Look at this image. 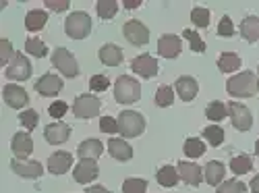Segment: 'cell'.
<instances>
[{
	"label": "cell",
	"mask_w": 259,
	"mask_h": 193,
	"mask_svg": "<svg viewBox=\"0 0 259 193\" xmlns=\"http://www.w3.org/2000/svg\"><path fill=\"white\" fill-rule=\"evenodd\" d=\"M259 90V79L251 71H243L226 81V92L232 98H253Z\"/></svg>",
	"instance_id": "cell-1"
},
{
	"label": "cell",
	"mask_w": 259,
	"mask_h": 193,
	"mask_svg": "<svg viewBox=\"0 0 259 193\" xmlns=\"http://www.w3.org/2000/svg\"><path fill=\"white\" fill-rule=\"evenodd\" d=\"M141 98V85L137 79L128 77V75H120L114 83V100L118 104H133Z\"/></svg>",
	"instance_id": "cell-2"
},
{
	"label": "cell",
	"mask_w": 259,
	"mask_h": 193,
	"mask_svg": "<svg viewBox=\"0 0 259 193\" xmlns=\"http://www.w3.org/2000/svg\"><path fill=\"white\" fill-rule=\"evenodd\" d=\"M64 31H67L69 37L73 40H85L92 33V19L88 13H71L64 21Z\"/></svg>",
	"instance_id": "cell-3"
},
{
	"label": "cell",
	"mask_w": 259,
	"mask_h": 193,
	"mask_svg": "<svg viewBox=\"0 0 259 193\" xmlns=\"http://www.w3.org/2000/svg\"><path fill=\"white\" fill-rule=\"evenodd\" d=\"M145 131V119L135 110H122L118 117V133L122 137H139Z\"/></svg>",
	"instance_id": "cell-4"
},
{
	"label": "cell",
	"mask_w": 259,
	"mask_h": 193,
	"mask_svg": "<svg viewBox=\"0 0 259 193\" xmlns=\"http://www.w3.org/2000/svg\"><path fill=\"white\" fill-rule=\"evenodd\" d=\"M102 110V100L94 94H81L73 102V114L77 119H94Z\"/></svg>",
	"instance_id": "cell-5"
},
{
	"label": "cell",
	"mask_w": 259,
	"mask_h": 193,
	"mask_svg": "<svg viewBox=\"0 0 259 193\" xmlns=\"http://www.w3.org/2000/svg\"><path fill=\"white\" fill-rule=\"evenodd\" d=\"M5 77L11 79V81H27L31 77V62L21 52H15L13 60L7 64V69H5Z\"/></svg>",
	"instance_id": "cell-6"
},
{
	"label": "cell",
	"mask_w": 259,
	"mask_h": 193,
	"mask_svg": "<svg viewBox=\"0 0 259 193\" xmlns=\"http://www.w3.org/2000/svg\"><path fill=\"white\" fill-rule=\"evenodd\" d=\"M52 64H54V67H56L64 77H69V79H73V77L79 75V64H77L75 56H73L67 48H56V50H54V54H52Z\"/></svg>",
	"instance_id": "cell-7"
},
{
	"label": "cell",
	"mask_w": 259,
	"mask_h": 193,
	"mask_svg": "<svg viewBox=\"0 0 259 193\" xmlns=\"http://www.w3.org/2000/svg\"><path fill=\"white\" fill-rule=\"evenodd\" d=\"M226 108H228V114L232 119L234 129H239V131H249V129L253 127V114L245 104L230 102V104H226Z\"/></svg>",
	"instance_id": "cell-8"
},
{
	"label": "cell",
	"mask_w": 259,
	"mask_h": 193,
	"mask_svg": "<svg viewBox=\"0 0 259 193\" xmlns=\"http://www.w3.org/2000/svg\"><path fill=\"white\" fill-rule=\"evenodd\" d=\"M122 33H124L126 42H131L133 46H145L149 42V29L141 23V21H137V19L126 21L124 27H122Z\"/></svg>",
	"instance_id": "cell-9"
},
{
	"label": "cell",
	"mask_w": 259,
	"mask_h": 193,
	"mask_svg": "<svg viewBox=\"0 0 259 193\" xmlns=\"http://www.w3.org/2000/svg\"><path fill=\"white\" fill-rule=\"evenodd\" d=\"M131 69H133V73H137L139 77L152 79V77L158 75V60H156L152 54H141V56L133 58Z\"/></svg>",
	"instance_id": "cell-10"
},
{
	"label": "cell",
	"mask_w": 259,
	"mask_h": 193,
	"mask_svg": "<svg viewBox=\"0 0 259 193\" xmlns=\"http://www.w3.org/2000/svg\"><path fill=\"white\" fill-rule=\"evenodd\" d=\"M62 79L56 77L54 73H46V75H41L37 81H35V92L39 96H44V98H50V96H56L60 94L62 90Z\"/></svg>",
	"instance_id": "cell-11"
},
{
	"label": "cell",
	"mask_w": 259,
	"mask_h": 193,
	"mask_svg": "<svg viewBox=\"0 0 259 193\" xmlns=\"http://www.w3.org/2000/svg\"><path fill=\"white\" fill-rule=\"evenodd\" d=\"M11 168H13V173H17L19 177H23V179H37V177H41V173H44V168H41L39 162L21 160V158H15L11 162Z\"/></svg>",
	"instance_id": "cell-12"
},
{
	"label": "cell",
	"mask_w": 259,
	"mask_h": 193,
	"mask_svg": "<svg viewBox=\"0 0 259 193\" xmlns=\"http://www.w3.org/2000/svg\"><path fill=\"white\" fill-rule=\"evenodd\" d=\"M177 170H179L181 179H183L187 185H191V187H199L201 181H203V170H201V166L195 164V162H183V160H181L179 166H177Z\"/></svg>",
	"instance_id": "cell-13"
},
{
	"label": "cell",
	"mask_w": 259,
	"mask_h": 193,
	"mask_svg": "<svg viewBox=\"0 0 259 193\" xmlns=\"http://www.w3.org/2000/svg\"><path fill=\"white\" fill-rule=\"evenodd\" d=\"M175 92L179 94V98L183 102H193V100H195V96H197V92H199V83H197L195 77L183 75L175 83Z\"/></svg>",
	"instance_id": "cell-14"
},
{
	"label": "cell",
	"mask_w": 259,
	"mask_h": 193,
	"mask_svg": "<svg viewBox=\"0 0 259 193\" xmlns=\"http://www.w3.org/2000/svg\"><path fill=\"white\" fill-rule=\"evenodd\" d=\"M3 98H5V102L11 106V108H15V110L23 108V106H27V102H29L27 92H25L23 88H19V85H15V83L5 85V90H3Z\"/></svg>",
	"instance_id": "cell-15"
},
{
	"label": "cell",
	"mask_w": 259,
	"mask_h": 193,
	"mask_svg": "<svg viewBox=\"0 0 259 193\" xmlns=\"http://www.w3.org/2000/svg\"><path fill=\"white\" fill-rule=\"evenodd\" d=\"M183 50V44H181V37L179 35H172V33H166L158 40V54L162 58H177Z\"/></svg>",
	"instance_id": "cell-16"
},
{
	"label": "cell",
	"mask_w": 259,
	"mask_h": 193,
	"mask_svg": "<svg viewBox=\"0 0 259 193\" xmlns=\"http://www.w3.org/2000/svg\"><path fill=\"white\" fill-rule=\"evenodd\" d=\"M98 173L100 170H98V162L96 160H81L73 170V177H75L77 183L88 185V183L98 179Z\"/></svg>",
	"instance_id": "cell-17"
},
{
	"label": "cell",
	"mask_w": 259,
	"mask_h": 193,
	"mask_svg": "<svg viewBox=\"0 0 259 193\" xmlns=\"http://www.w3.org/2000/svg\"><path fill=\"white\" fill-rule=\"evenodd\" d=\"M11 149H13L15 158L25 160L33 152V139H31V135L27 131L25 133H15V137L11 141Z\"/></svg>",
	"instance_id": "cell-18"
},
{
	"label": "cell",
	"mask_w": 259,
	"mask_h": 193,
	"mask_svg": "<svg viewBox=\"0 0 259 193\" xmlns=\"http://www.w3.org/2000/svg\"><path fill=\"white\" fill-rule=\"evenodd\" d=\"M44 137L48 143H64L69 137H71V127L64 125V123H50L46 129H44Z\"/></svg>",
	"instance_id": "cell-19"
},
{
	"label": "cell",
	"mask_w": 259,
	"mask_h": 193,
	"mask_svg": "<svg viewBox=\"0 0 259 193\" xmlns=\"http://www.w3.org/2000/svg\"><path fill=\"white\" fill-rule=\"evenodd\" d=\"M108 152H110V156L118 162H126V160L133 158V147L124 139H118V137H112L108 141Z\"/></svg>",
	"instance_id": "cell-20"
},
{
	"label": "cell",
	"mask_w": 259,
	"mask_h": 193,
	"mask_svg": "<svg viewBox=\"0 0 259 193\" xmlns=\"http://www.w3.org/2000/svg\"><path fill=\"white\" fill-rule=\"evenodd\" d=\"M73 164V156L69 152H54L48 158V170L52 175H64Z\"/></svg>",
	"instance_id": "cell-21"
},
{
	"label": "cell",
	"mask_w": 259,
	"mask_h": 193,
	"mask_svg": "<svg viewBox=\"0 0 259 193\" xmlns=\"http://www.w3.org/2000/svg\"><path fill=\"white\" fill-rule=\"evenodd\" d=\"M102 152H104V145L100 139H85L77 147V154L81 160H96L102 156Z\"/></svg>",
	"instance_id": "cell-22"
},
{
	"label": "cell",
	"mask_w": 259,
	"mask_h": 193,
	"mask_svg": "<svg viewBox=\"0 0 259 193\" xmlns=\"http://www.w3.org/2000/svg\"><path fill=\"white\" fill-rule=\"evenodd\" d=\"M224 173H226L224 164H222V162H218V160H211V162H207V164H205L203 179H205V183H207V185L218 187V185L222 183V179H224Z\"/></svg>",
	"instance_id": "cell-23"
},
{
	"label": "cell",
	"mask_w": 259,
	"mask_h": 193,
	"mask_svg": "<svg viewBox=\"0 0 259 193\" xmlns=\"http://www.w3.org/2000/svg\"><path fill=\"white\" fill-rule=\"evenodd\" d=\"M100 60L106 64V67H118L122 62V50L116 44H104L98 52Z\"/></svg>",
	"instance_id": "cell-24"
},
{
	"label": "cell",
	"mask_w": 259,
	"mask_h": 193,
	"mask_svg": "<svg viewBox=\"0 0 259 193\" xmlns=\"http://www.w3.org/2000/svg\"><path fill=\"white\" fill-rule=\"evenodd\" d=\"M239 31H241L243 40L251 42V44H253V42H257L259 40V17H255V15L245 17L241 21V25H239Z\"/></svg>",
	"instance_id": "cell-25"
},
{
	"label": "cell",
	"mask_w": 259,
	"mask_h": 193,
	"mask_svg": "<svg viewBox=\"0 0 259 193\" xmlns=\"http://www.w3.org/2000/svg\"><path fill=\"white\" fill-rule=\"evenodd\" d=\"M156 181H158L162 187H175V185L181 181V175H179V170H177L175 166L166 164V166H162L158 173H156Z\"/></svg>",
	"instance_id": "cell-26"
},
{
	"label": "cell",
	"mask_w": 259,
	"mask_h": 193,
	"mask_svg": "<svg viewBox=\"0 0 259 193\" xmlns=\"http://www.w3.org/2000/svg\"><path fill=\"white\" fill-rule=\"evenodd\" d=\"M46 21H48V13L46 11H29L25 15V29L27 31H39V29H44L46 25Z\"/></svg>",
	"instance_id": "cell-27"
},
{
	"label": "cell",
	"mask_w": 259,
	"mask_h": 193,
	"mask_svg": "<svg viewBox=\"0 0 259 193\" xmlns=\"http://www.w3.org/2000/svg\"><path fill=\"white\" fill-rule=\"evenodd\" d=\"M241 58L239 54H234V52H222L220 58H218V69L222 73H234V71H239L241 67Z\"/></svg>",
	"instance_id": "cell-28"
},
{
	"label": "cell",
	"mask_w": 259,
	"mask_h": 193,
	"mask_svg": "<svg viewBox=\"0 0 259 193\" xmlns=\"http://www.w3.org/2000/svg\"><path fill=\"white\" fill-rule=\"evenodd\" d=\"M205 117L211 121V123H220L222 119L228 117V108H226V104L220 102V100H213L207 104V108H205Z\"/></svg>",
	"instance_id": "cell-29"
},
{
	"label": "cell",
	"mask_w": 259,
	"mask_h": 193,
	"mask_svg": "<svg viewBox=\"0 0 259 193\" xmlns=\"http://www.w3.org/2000/svg\"><path fill=\"white\" fill-rule=\"evenodd\" d=\"M185 156L187 158H199L205 154V143L199 139V137H189L185 141Z\"/></svg>",
	"instance_id": "cell-30"
},
{
	"label": "cell",
	"mask_w": 259,
	"mask_h": 193,
	"mask_svg": "<svg viewBox=\"0 0 259 193\" xmlns=\"http://www.w3.org/2000/svg\"><path fill=\"white\" fill-rule=\"evenodd\" d=\"M25 52L31 54L33 58H44L48 54V46L37 37H27L25 40Z\"/></svg>",
	"instance_id": "cell-31"
},
{
	"label": "cell",
	"mask_w": 259,
	"mask_h": 193,
	"mask_svg": "<svg viewBox=\"0 0 259 193\" xmlns=\"http://www.w3.org/2000/svg\"><path fill=\"white\" fill-rule=\"evenodd\" d=\"M251 168H253V160H251L247 154L234 156V158L230 160V170H232L234 175H247Z\"/></svg>",
	"instance_id": "cell-32"
},
{
	"label": "cell",
	"mask_w": 259,
	"mask_h": 193,
	"mask_svg": "<svg viewBox=\"0 0 259 193\" xmlns=\"http://www.w3.org/2000/svg\"><path fill=\"white\" fill-rule=\"evenodd\" d=\"M96 11H98L100 19H112L118 13V3L116 0H98Z\"/></svg>",
	"instance_id": "cell-33"
},
{
	"label": "cell",
	"mask_w": 259,
	"mask_h": 193,
	"mask_svg": "<svg viewBox=\"0 0 259 193\" xmlns=\"http://www.w3.org/2000/svg\"><path fill=\"white\" fill-rule=\"evenodd\" d=\"M203 137L207 139L209 145L220 147V145L224 143V129H222V127H215V125L205 127V129H203Z\"/></svg>",
	"instance_id": "cell-34"
},
{
	"label": "cell",
	"mask_w": 259,
	"mask_h": 193,
	"mask_svg": "<svg viewBox=\"0 0 259 193\" xmlns=\"http://www.w3.org/2000/svg\"><path fill=\"white\" fill-rule=\"evenodd\" d=\"M172 102H175V90L170 85H160L156 92V104L160 108H166V106H172Z\"/></svg>",
	"instance_id": "cell-35"
},
{
	"label": "cell",
	"mask_w": 259,
	"mask_h": 193,
	"mask_svg": "<svg viewBox=\"0 0 259 193\" xmlns=\"http://www.w3.org/2000/svg\"><path fill=\"white\" fill-rule=\"evenodd\" d=\"M191 23L195 25V27H199V29H205L209 25V11L207 9H201V7L193 9L191 11Z\"/></svg>",
	"instance_id": "cell-36"
},
{
	"label": "cell",
	"mask_w": 259,
	"mask_h": 193,
	"mask_svg": "<svg viewBox=\"0 0 259 193\" xmlns=\"http://www.w3.org/2000/svg\"><path fill=\"white\" fill-rule=\"evenodd\" d=\"M183 37L189 42V46H191V50L193 52H205V44H203V40L199 37V33L197 31H193V29H185L183 31Z\"/></svg>",
	"instance_id": "cell-37"
},
{
	"label": "cell",
	"mask_w": 259,
	"mask_h": 193,
	"mask_svg": "<svg viewBox=\"0 0 259 193\" xmlns=\"http://www.w3.org/2000/svg\"><path fill=\"white\" fill-rule=\"evenodd\" d=\"M215 193H247V185L243 181H224L218 185Z\"/></svg>",
	"instance_id": "cell-38"
},
{
	"label": "cell",
	"mask_w": 259,
	"mask_h": 193,
	"mask_svg": "<svg viewBox=\"0 0 259 193\" xmlns=\"http://www.w3.org/2000/svg\"><path fill=\"white\" fill-rule=\"evenodd\" d=\"M147 189V181L145 179H126L122 183V193H145Z\"/></svg>",
	"instance_id": "cell-39"
},
{
	"label": "cell",
	"mask_w": 259,
	"mask_h": 193,
	"mask_svg": "<svg viewBox=\"0 0 259 193\" xmlns=\"http://www.w3.org/2000/svg\"><path fill=\"white\" fill-rule=\"evenodd\" d=\"M19 121H21V125H23L27 131H33V129L37 127V121H39V114L35 112V110H23L19 114Z\"/></svg>",
	"instance_id": "cell-40"
},
{
	"label": "cell",
	"mask_w": 259,
	"mask_h": 193,
	"mask_svg": "<svg viewBox=\"0 0 259 193\" xmlns=\"http://www.w3.org/2000/svg\"><path fill=\"white\" fill-rule=\"evenodd\" d=\"M108 85H110V79H108L106 75H94L90 79V90L100 94V92H106L108 90Z\"/></svg>",
	"instance_id": "cell-41"
},
{
	"label": "cell",
	"mask_w": 259,
	"mask_h": 193,
	"mask_svg": "<svg viewBox=\"0 0 259 193\" xmlns=\"http://www.w3.org/2000/svg\"><path fill=\"white\" fill-rule=\"evenodd\" d=\"M218 35L220 37H232L234 35V25H232V19L228 15H224L218 23Z\"/></svg>",
	"instance_id": "cell-42"
},
{
	"label": "cell",
	"mask_w": 259,
	"mask_h": 193,
	"mask_svg": "<svg viewBox=\"0 0 259 193\" xmlns=\"http://www.w3.org/2000/svg\"><path fill=\"white\" fill-rule=\"evenodd\" d=\"M15 52H13V46L9 40H0V64H9L13 60Z\"/></svg>",
	"instance_id": "cell-43"
},
{
	"label": "cell",
	"mask_w": 259,
	"mask_h": 193,
	"mask_svg": "<svg viewBox=\"0 0 259 193\" xmlns=\"http://www.w3.org/2000/svg\"><path fill=\"white\" fill-rule=\"evenodd\" d=\"M100 129H102L104 133L114 135V133L118 131V121L112 119V117H102V119H100Z\"/></svg>",
	"instance_id": "cell-44"
},
{
	"label": "cell",
	"mask_w": 259,
	"mask_h": 193,
	"mask_svg": "<svg viewBox=\"0 0 259 193\" xmlns=\"http://www.w3.org/2000/svg\"><path fill=\"white\" fill-rule=\"evenodd\" d=\"M67 110H69V106H67V102H62V100L54 102L50 108H48V112H50L52 119H62L64 114H67Z\"/></svg>",
	"instance_id": "cell-45"
},
{
	"label": "cell",
	"mask_w": 259,
	"mask_h": 193,
	"mask_svg": "<svg viewBox=\"0 0 259 193\" xmlns=\"http://www.w3.org/2000/svg\"><path fill=\"white\" fill-rule=\"evenodd\" d=\"M46 7L52 9L54 13H62V11H69L71 3L69 0H46Z\"/></svg>",
	"instance_id": "cell-46"
},
{
	"label": "cell",
	"mask_w": 259,
	"mask_h": 193,
	"mask_svg": "<svg viewBox=\"0 0 259 193\" xmlns=\"http://www.w3.org/2000/svg\"><path fill=\"white\" fill-rule=\"evenodd\" d=\"M85 193H110V191H108L104 185H92Z\"/></svg>",
	"instance_id": "cell-47"
},
{
	"label": "cell",
	"mask_w": 259,
	"mask_h": 193,
	"mask_svg": "<svg viewBox=\"0 0 259 193\" xmlns=\"http://www.w3.org/2000/svg\"><path fill=\"white\" fill-rule=\"evenodd\" d=\"M139 5H141V0H124V3H122L124 9H137Z\"/></svg>",
	"instance_id": "cell-48"
},
{
	"label": "cell",
	"mask_w": 259,
	"mask_h": 193,
	"mask_svg": "<svg viewBox=\"0 0 259 193\" xmlns=\"http://www.w3.org/2000/svg\"><path fill=\"white\" fill-rule=\"evenodd\" d=\"M249 187H251V191H253V193H259V175H257V177H253V181H251V185H249Z\"/></svg>",
	"instance_id": "cell-49"
},
{
	"label": "cell",
	"mask_w": 259,
	"mask_h": 193,
	"mask_svg": "<svg viewBox=\"0 0 259 193\" xmlns=\"http://www.w3.org/2000/svg\"><path fill=\"white\" fill-rule=\"evenodd\" d=\"M255 154L259 156V139H257V143H255Z\"/></svg>",
	"instance_id": "cell-50"
},
{
	"label": "cell",
	"mask_w": 259,
	"mask_h": 193,
	"mask_svg": "<svg viewBox=\"0 0 259 193\" xmlns=\"http://www.w3.org/2000/svg\"><path fill=\"white\" fill-rule=\"evenodd\" d=\"M257 79H259V67H257Z\"/></svg>",
	"instance_id": "cell-51"
}]
</instances>
